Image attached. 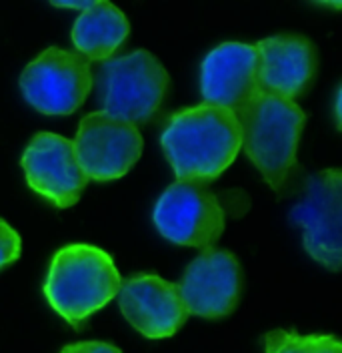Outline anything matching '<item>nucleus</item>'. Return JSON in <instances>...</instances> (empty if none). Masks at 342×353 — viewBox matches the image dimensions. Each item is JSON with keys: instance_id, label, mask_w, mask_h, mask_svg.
<instances>
[{"instance_id": "f257e3e1", "label": "nucleus", "mask_w": 342, "mask_h": 353, "mask_svg": "<svg viewBox=\"0 0 342 353\" xmlns=\"http://www.w3.org/2000/svg\"><path fill=\"white\" fill-rule=\"evenodd\" d=\"M160 143L178 181L211 183L236 159L240 129L233 110L202 103L172 112Z\"/></svg>"}, {"instance_id": "f03ea898", "label": "nucleus", "mask_w": 342, "mask_h": 353, "mask_svg": "<svg viewBox=\"0 0 342 353\" xmlns=\"http://www.w3.org/2000/svg\"><path fill=\"white\" fill-rule=\"evenodd\" d=\"M240 147L255 163L264 181L282 191L297 167V151L306 114L295 101L258 92L235 110Z\"/></svg>"}, {"instance_id": "7ed1b4c3", "label": "nucleus", "mask_w": 342, "mask_h": 353, "mask_svg": "<svg viewBox=\"0 0 342 353\" xmlns=\"http://www.w3.org/2000/svg\"><path fill=\"white\" fill-rule=\"evenodd\" d=\"M122 277L107 251L94 245H66L52 257L44 281V295L65 321L81 327L98 309L108 305Z\"/></svg>"}, {"instance_id": "20e7f679", "label": "nucleus", "mask_w": 342, "mask_h": 353, "mask_svg": "<svg viewBox=\"0 0 342 353\" xmlns=\"http://www.w3.org/2000/svg\"><path fill=\"white\" fill-rule=\"evenodd\" d=\"M92 83L103 112L136 125L150 121L160 109L169 90V72L152 52L140 48L103 61Z\"/></svg>"}, {"instance_id": "39448f33", "label": "nucleus", "mask_w": 342, "mask_h": 353, "mask_svg": "<svg viewBox=\"0 0 342 353\" xmlns=\"http://www.w3.org/2000/svg\"><path fill=\"white\" fill-rule=\"evenodd\" d=\"M290 219L302 229L304 249L324 267L339 271L342 261V175L326 169L304 181Z\"/></svg>"}, {"instance_id": "423d86ee", "label": "nucleus", "mask_w": 342, "mask_h": 353, "mask_svg": "<svg viewBox=\"0 0 342 353\" xmlns=\"http://www.w3.org/2000/svg\"><path fill=\"white\" fill-rule=\"evenodd\" d=\"M24 99L44 114H70L92 88L90 63L78 52L48 46L21 74Z\"/></svg>"}, {"instance_id": "0eeeda50", "label": "nucleus", "mask_w": 342, "mask_h": 353, "mask_svg": "<svg viewBox=\"0 0 342 353\" xmlns=\"http://www.w3.org/2000/svg\"><path fill=\"white\" fill-rule=\"evenodd\" d=\"M152 219L162 237L186 247H211L224 231V209L198 181H174L158 197Z\"/></svg>"}, {"instance_id": "6e6552de", "label": "nucleus", "mask_w": 342, "mask_h": 353, "mask_svg": "<svg viewBox=\"0 0 342 353\" xmlns=\"http://www.w3.org/2000/svg\"><path fill=\"white\" fill-rule=\"evenodd\" d=\"M142 145V134L136 125L114 119L103 110L86 114L72 141L83 173L94 181H112L127 175L140 159Z\"/></svg>"}, {"instance_id": "1a4fd4ad", "label": "nucleus", "mask_w": 342, "mask_h": 353, "mask_svg": "<svg viewBox=\"0 0 342 353\" xmlns=\"http://www.w3.org/2000/svg\"><path fill=\"white\" fill-rule=\"evenodd\" d=\"M21 165L28 187L61 209L78 203L88 181L72 141L54 132H36L26 145Z\"/></svg>"}, {"instance_id": "9d476101", "label": "nucleus", "mask_w": 342, "mask_h": 353, "mask_svg": "<svg viewBox=\"0 0 342 353\" xmlns=\"http://www.w3.org/2000/svg\"><path fill=\"white\" fill-rule=\"evenodd\" d=\"M178 291L189 315L218 319L231 315L242 291V269L233 253L206 249L189 263Z\"/></svg>"}, {"instance_id": "9b49d317", "label": "nucleus", "mask_w": 342, "mask_h": 353, "mask_svg": "<svg viewBox=\"0 0 342 353\" xmlns=\"http://www.w3.org/2000/svg\"><path fill=\"white\" fill-rule=\"evenodd\" d=\"M118 305L130 325L149 339L171 337L189 319L178 285L154 273H138L122 281Z\"/></svg>"}, {"instance_id": "f8f14e48", "label": "nucleus", "mask_w": 342, "mask_h": 353, "mask_svg": "<svg viewBox=\"0 0 342 353\" xmlns=\"http://www.w3.org/2000/svg\"><path fill=\"white\" fill-rule=\"evenodd\" d=\"M200 92L206 105L238 110L260 92L255 44L224 43L213 48L200 66Z\"/></svg>"}, {"instance_id": "ddd939ff", "label": "nucleus", "mask_w": 342, "mask_h": 353, "mask_svg": "<svg viewBox=\"0 0 342 353\" xmlns=\"http://www.w3.org/2000/svg\"><path fill=\"white\" fill-rule=\"evenodd\" d=\"M258 52V87L262 92L295 101L314 83L319 57L306 37L278 34L255 44Z\"/></svg>"}, {"instance_id": "4468645a", "label": "nucleus", "mask_w": 342, "mask_h": 353, "mask_svg": "<svg viewBox=\"0 0 342 353\" xmlns=\"http://www.w3.org/2000/svg\"><path fill=\"white\" fill-rule=\"evenodd\" d=\"M130 32L125 12L107 0L92 2L72 26V43L86 61H107Z\"/></svg>"}, {"instance_id": "2eb2a0df", "label": "nucleus", "mask_w": 342, "mask_h": 353, "mask_svg": "<svg viewBox=\"0 0 342 353\" xmlns=\"http://www.w3.org/2000/svg\"><path fill=\"white\" fill-rule=\"evenodd\" d=\"M266 353H342L334 335H299L297 331L275 330L264 335Z\"/></svg>"}, {"instance_id": "dca6fc26", "label": "nucleus", "mask_w": 342, "mask_h": 353, "mask_svg": "<svg viewBox=\"0 0 342 353\" xmlns=\"http://www.w3.org/2000/svg\"><path fill=\"white\" fill-rule=\"evenodd\" d=\"M21 235L6 221L0 219V269L14 263L21 257Z\"/></svg>"}, {"instance_id": "f3484780", "label": "nucleus", "mask_w": 342, "mask_h": 353, "mask_svg": "<svg viewBox=\"0 0 342 353\" xmlns=\"http://www.w3.org/2000/svg\"><path fill=\"white\" fill-rule=\"evenodd\" d=\"M61 353H122L118 347L105 343V341H81V343H70L63 347Z\"/></svg>"}]
</instances>
